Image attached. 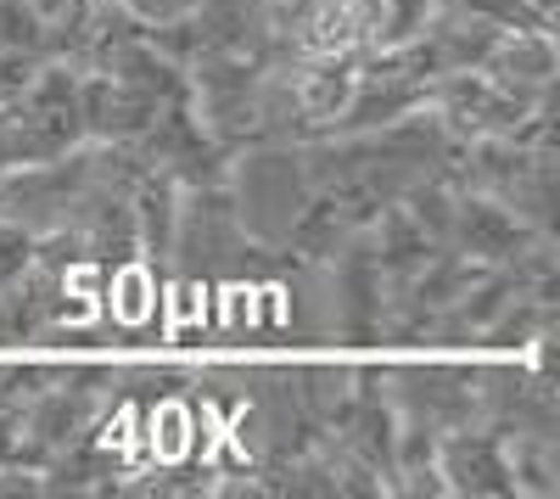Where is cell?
<instances>
[{
    "mask_svg": "<svg viewBox=\"0 0 560 499\" xmlns=\"http://www.w3.org/2000/svg\"><path fill=\"white\" fill-rule=\"evenodd\" d=\"M527 7H533V12H538V18L555 28V18H560V0H527Z\"/></svg>",
    "mask_w": 560,
    "mask_h": 499,
    "instance_id": "cell-15",
    "label": "cell"
},
{
    "mask_svg": "<svg viewBox=\"0 0 560 499\" xmlns=\"http://www.w3.org/2000/svg\"><path fill=\"white\" fill-rule=\"evenodd\" d=\"M438 477H443V494H471V499L516 494V477H510V449L482 421H465V427L438 432Z\"/></svg>",
    "mask_w": 560,
    "mask_h": 499,
    "instance_id": "cell-6",
    "label": "cell"
},
{
    "mask_svg": "<svg viewBox=\"0 0 560 499\" xmlns=\"http://www.w3.org/2000/svg\"><path fill=\"white\" fill-rule=\"evenodd\" d=\"M118 7H124L129 18H140L147 28H158V23H174V18H191L197 0H118Z\"/></svg>",
    "mask_w": 560,
    "mask_h": 499,
    "instance_id": "cell-14",
    "label": "cell"
},
{
    "mask_svg": "<svg viewBox=\"0 0 560 499\" xmlns=\"http://www.w3.org/2000/svg\"><path fill=\"white\" fill-rule=\"evenodd\" d=\"M482 73L504 90V96H516L522 107H549L555 79H560L555 28H499V39L482 57Z\"/></svg>",
    "mask_w": 560,
    "mask_h": 499,
    "instance_id": "cell-5",
    "label": "cell"
},
{
    "mask_svg": "<svg viewBox=\"0 0 560 499\" xmlns=\"http://www.w3.org/2000/svg\"><path fill=\"white\" fill-rule=\"evenodd\" d=\"M34 7H39L45 18H57V12H68V0H34Z\"/></svg>",
    "mask_w": 560,
    "mask_h": 499,
    "instance_id": "cell-16",
    "label": "cell"
},
{
    "mask_svg": "<svg viewBox=\"0 0 560 499\" xmlns=\"http://www.w3.org/2000/svg\"><path fill=\"white\" fill-rule=\"evenodd\" d=\"M280 269V253L275 247H258L242 219H236V202H230L224 179L219 186H185L179 192V208H174V242H168V269L179 276H253V269Z\"/></svg>",
    "mask_w": 560,
    "mask_h": 499,
    "instance_id": "cell-1",
    "label": "cell"
},
{
    "mask_svg": "<svg viewBox=\"0 0 560 499\" xmlns=\"http://www.w3.org/2000/svg\"><path fill=\"white\" fill-rule=\"evenodd\" d=\"M292 393L303 404V416L331 432L342 421V410L353 404V365H331V359H308V365H292Z\"/></svg>",
    "mask_w": 560,
    "mask_h": 499,
    "instance_id": "cell-10",
    "label": "cell"
},
{
    "mask_svg": "<svg viewBox=\"0 0 560 499\" xmlns=\"http://www.w3.org/2000/svg\"><path fill=\"white\" fill-rule=\"evenodd\" d=\"M544 332H555V303H544V298H533V292H516L510 298L493 321L482 326V337H477V348H488V353H504V348H533Z\"/></svg>",
    "mask_w": 560,
    "mask_h": 499,
    "instance_id": "cell-11",
    "label": "cell"
},
{
    "mask_svg": "<svg viewBox=\"0 0 560 499\" xmlns=\"http://www.w3.org/2000/svg\"><path fill=\"white\" fill-rule=\"evenodd\" d=\"M504 449H510L516 494H533V499L560 494V438H504Z\"/></svg>",
    "mask_w": 560,
    "mask_h": 499,
    "instance_id": "cell-12",
    "label": "cell"
},
{
    "mask_svg": "<svg viewBox=\"0 0 560 499\" xmlns=\"http://www.w3.org/2000/svg\"><path fill=\"white\" fill-rule=\"evenodd\" d=\"M353 79H359V51H325V57H292V96L303 113L308 135L337 129V118L353 102ZM303 135V141H308Z\"/></svg>",
    "mask_w": 560,
    "mask_h": 499,
    "instance_id": "cell-8",
    "label": "cell"
},
{
    "mask_svg": "<svg viewBox=\"0 0 560 499\" xmlns=\"http://www.w3.org/2000/svg\"><path fill=\"white\" fill-rule=\"evenodd\" d=\"M224 192H230V202H236L242 231L258 247H275V253H280V242H287L292 219L303 213V202L314 197L308 174H303V158H298V141H253L242 152H230Z\"/></svg>",
    "mask_w": 560,
    "mask_h": 499,
    "instance_id": "cell-2",
    "label": "cell"
},
{
    "mask_svg": "<svg viewBox=\"0 0 560 499\" xmlns=\"http://www.w3.org/2000/svg\"><path fill=\"white\" fill-rule=\"evenodd\" d=\"M448 7H459L465 18H482L493 28H549L527 0H448Z\"/></svg>",
    "mask_w": 560,
    "mask_h": 499,
    "instance_id": "cell-13",
    "label": "cell"
},
{
    "mask_svg": "<svg viewBox=\"0 0 560 499\" xmlns=\"http://www.w3.org/2000/svg\"><path fill=\"white\" fill-rule=\"evenodd\" d=\"M68 7H79V0H68Z\"/></svg>",
    "mask_w": 560,
    "mask_h": 499,
    "instance_id": "cell-17",
    "label": "cell"
},
{
    "mask_svg": "<svg viewBox=\"0 0 560 499\" xmlns=\"http://www.w3.org/2000/svg\"><path fill=\"white\" fill-rule=\"evenodd\" d=\"M382 398L398 421L420 427H465L477 421V365H387Z\"/></svg>",
    "mask_w": 560,
    "mask_h": 499,
    "instance_id": "cell-3",
    "label": "cell"
},
{
    "mask_svg": "<svg viewBox=\"0 0 560 499\" xmlns=\"http://www.w3.org/2000/svg\"><path fill=\"white\" fill-rule=\"evenodd\" d=\"M427 107L432 118L448 129V141H488V135H510L533 107H522L516 96L482 73V68H454V73H438L427 84Z\"/></svg>",
    "mask_w": 560,
    "mask_h": 499,
    "instance_id": "cell-4",
    "label": "cell"
},
{
    "mask_svg": "<svg viewBox=\"0 0 560 499\" xmlns=\"http://www.w3.org/2000/svg\"><path fill=\"white\" fill-rule=\"evenodd\" d=\"M533 242H538V231H533V224H522L499 197H488V192H459V202H454V231H448V247H454V253H465V258L482 264V269H499V264H510V258H516L522 247H533Z\"/></svg>",
    "mask_w": 560,
    "mask_h": 499,
    "instance_id": "cell-7",
    "label": "cell"
},
{
    "mask_svg": "<svg viewBox=\"0 0 560 499\" xmlns=\"http://www.w3.org/2000/svg\"><path fill=\"white\" fill-rule=\"evenodd\" d=\"M158 118V102L118 84L113 73H79V124L84 141H140Z\"/></svg>",
    "mask_w": 560,
    "mask_h": 499,
    "instance_id": "cell-9",
    "label": "cell"
}]
</instances>
